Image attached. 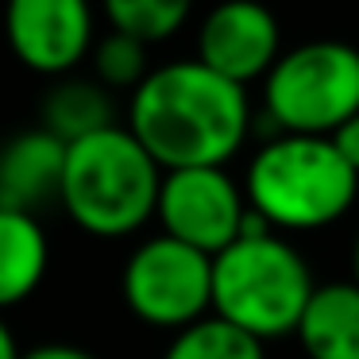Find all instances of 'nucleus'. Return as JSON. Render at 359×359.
<instances>
[{
  "instance_id": "nucleus-18",
  "label": "nucleus",
  "mask_w": 359,
  "mask_h": 359,
  "mask_svg": "<svg viewBox=\"0 0 359 359\" xmlns=\"http://www.w3.org/2000/svg\"><path fill=\"white\" fill-rule=\"evenodd\" d=\"M20 359H97V355H89L78 344H43V348H35V351H24Z\"/></svg>"
},
{
  "instance_id": "nucleus-15",
  "label": "nucleus",
  "mask_w": 359,
  "mask_h": 359,
  "mask_svg": "<svg viewBox=\"0 0 359 359\" xmlns=\"http://www.w3.org/2000/svg\"><path fill=\"white\" fill-rule=\"evenodd\" d=\"M163 359H266V351L259 340L224 325L220 317H205L197 325L174 332Z\"/></svg>"
},
{
  "instance_id": "nucleus-17",
  "label": "nucleus",
  "mask_w": 359,
  "mask_h": 359,
  "mask_svg": "<svg viewBox=\"0 0 359 359\" xmlns=\"http://www.w3.org/2000/svg\"><path fill=\"white\" fill-rule=\"evenodd\" d=\"M328 143L336 147V155L344 158V163L351 166V170L359 174V112L351 120H344L340 128H336L332 135H328Z\"/></svg>"
},
{
  "instance_id": "nucleus-13",
  "label": "nucleus",
  "mask_w": 359,
  "mask_h": 359,
  "mask_svg": "<svg viewBox=\"0 0 359 359\" xmlns=\"http://www.w3.org/2000/svg\"><path fill=\"white\" fill-rule=\"evenodd\" d=\"M116 124L112 116V97L104 86L86 78H66L43 101V132H50L55 140H62L66 147L93 132Z\"/></svg>"
},
{
  "instance_id": "nucleus-7",
  "label": "nucleus",
  "mask_w": 359,
  "mask_h": 359,
  "mask_svg": "<svg viewBox=\"0 0 359 359\" xmlns=\"http://www.w3.org/2000/svg\"><path fill=\"white\" fill-rule=\"evenodd\" d=\"M155 217L163 236L201 251L220 255L228 243L240 240L248 197L228 178L224 166H189V170H166L158 186Z\"/></svg>"
},
{
  "instance_id": "nucleus-3",
  "label": "nucleus",
  "mask_w": 359,
  "mask_h": 359,
  "mask_svg": "<svg viewBox=\"0 0 359 359\" xmlns=\"http://www.w3.org/2000/svg\"><path fill=\"white\" fill-rule=\"evenodd\" d=\"M359 174L325 135H271L248 163L243 197L274 232H317L355 205Z\"/></svg>"
},
{
  "instance_id": "nucleus-9",
  "label": "nucleus",
  "mask_w": 359,
  "mask_h": 359,
  "mask_svg": "<svg viewBox=\"0 0 359 359\" xmlns=\"http://www.w3.org/2000/svg\"><path fill=\"white\" fill-rule=\"evenodd\" d=\"M282 55L278 20L259 0H220L197 32V62L248 89Z\"/></svg>"
},
{
  "instance_id": "nucleus-6",
  "label": "nucleus",
  "mask_w": 359,
  "mask_h": 359,
  "mask_svg": "<svg viewBox=\"0 0 359 359\" xmlns=\"http://www.w3.org/2000/svg\"><path fill=\"white\" fill-rule=\"evenodd\" d=\"M120 286L143 325L182 332L212 313V259L170 236H155L132 251Z\"/></svg>"
},
{
  "instance_id": "nucleus-12",
  "label": "nucleus",
  "mask_w": 359,
  "mask_h": 359,
  "mask_svg": "<svg viewBox=\"0 0 359 359\" xmlns=\"http://www.w3.org/2000/svg\"><path fill=\"white\" fill-rule=\"evenodd\" d=\"M47 232L27 212L0 209V313L39 290L47 274Z\"/></svg>"
},
{
  "instance_id": "nucleus-14",
  "label": "nucleus",
  "mask_w": 359,
  "mask_h": 359,
  "mask_svg": "<svg viewBox=\"0 0 359 359\" xmlns=\"http://www.w3.org/2000/svg\"><path fill=\"white\" fill-rule=\"evenodd\" d=\"M101 4L112 32L132 35L147 47L182 32V24L194 12V0H101Z\"/></svg>"
},
{
  "instance_id": "nucleus-16",
  "label": "nucleus",
  "mask_w": 359,
  "mask_h": 359,
  "mask_svg": "<svg viewBox=\"0 0 359 359\" xmlns=\"http://www.w3.org/2000/svg\"><path fill=\"white\" fill-rule=\"evenodd\" d=\"M93 70H97V86L104 89H135L147 78V43L132 39V35L109 32L101 43H93Z\"/></svg>"
},
{
  "instance_id": "nucleus-10",
  "label": "nucleus",
  "mask_w": 359,
  "mask_h": 359,
  "mask_svg": "<svg viewBox=\"0 0 359 359\" xmlns=\"http://www.w3.org/2000/svg\"><path fill=\"white\" fill-rule=\"evenodd\" d=\"M62 170H66V143L55 140L50 132L35 128V132L8 140L0 151V209L35 217L43 205L58 201Z\"/></svg>"
},
{
  "instance_id": "nucleus-4",
  "label": "nucleus",
  "mask_w": 359,
  "mask_h": 359,
  "mask_svg": "<svg viewBox=\"0 0 359 359\" xmlns=\"http://www.w3.org/2000/svg\"><path fill=\"white\" fill-rule=\"evenodd\" d=\"M163 170L128 128L112 124L66 147L62 209L97 240L132 236L155 217Z\"/></svg>"
},
{
  "instance_id": "nucleus-5",
  "label": "nucleus",
  "mask_w": 359,
  "mask_h": 359,
  "mask_svg": "<svg viewBox=\"0 0 359 359\" xmlns=\"http://www.w3.org/2000/svg\"><path fill=\"white\" fill-rule=\"evenodd\" d=\"M359 112V47L313 39L282 50L263 78V116L274 135H332Z\"/></svg>"
},
{
  "instance_id": "nucleus-8",
  "label": "nucleus",
  "mask_w": 359,
  "mask_h": 359,
  "mask_svg": "<svg viewBox=\"0 0 359 359\" xmlns=\"http://www.w3.org/2000/svg\"><path fill=\"white\" fill-rule=\"evenodd\" d=\"M4 35L27 70L58 78L93 50L89 0H4Z\"/></svg>"
},
{
  "instance_id": "nucleus-19",
  "label": "nucleus",
  "mask_w": 359,
  "mask_h": 359,
  "mask_svg": "<svg viewBox=\"0 0 359 359\" xmlns=\"http://www.w3.org/2000/svg\"><path fill=\"white\" fill-rule=\"evenodd\" d=\"M20 355H24V351L16 348V336H12V328L0 317V359H20Z\"/></svg>"
},
{
  "instance_id": "nucleus-2",
  "label": "nucleus",
  "mask_w": 359,
  "mask_h": 359,
  "mask_svg": "<svg viewBox=\"0 0 359 359\" xmlns=\"http://www.w3.org/2000/svg\"><path fill=\"white\" fill-rule=\"evenodd\" d=\"M309 263L259 212L248 209L240 240L212 255V313L251 340H282L297 332L313 294Z\"/></svg>"
},
{
  "instance_id": "nucleus-11",
  "label": "nucleus",
  "mask_w": 359,
  "mask_h": 359,
  "mask_svg": "<svg viewBox=\"0 0 359 359\" xmlns=\"http://www.w3.org/2000/svg\"><path fill=\"white\" fill-rule=\"evenodd\" d=\"M294 336L309 359H359V286L351 278L313 286Z\"/></svg>"
},
{
  "instance_id": "nucleus-1",
  "label": "nucleus",
  "mask_w": 359,
  "mask_h": 359,
  "mask_svg": "<svg viewBox=\"0 0 359 359\" xmlns=\"http://www.w3.org/2000/svg\"><path fill=\"white\" fill-rule=\"evenodd\" d=\"M128 132L163 174L224 166L251 135L248 89L212 74L197 58L166 62L132 89Z\"/></svg>"
},
{
  "instance_id": "nucleus-20",
  "label": "nucleus",
  "mask_w": 359,
  "mask_h": 359,
  "mask_svg": "<svg viewBox=\"0 0 359 359\" xmlns=\"http://www.w3.org/2000/svg\"><path fill=\"white\" fill-rule=\"evenodd\" d=\"M351 282L359 286V236H355V248H351Z\"/></svg>"
}]
</instances>
